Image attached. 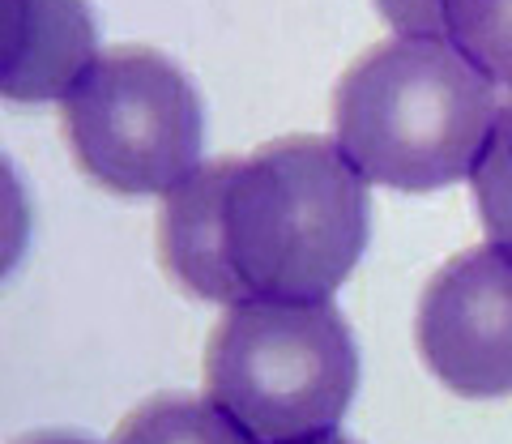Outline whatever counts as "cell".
Wrapping results in <instances>:
<instances>
[{"label":"cell","instance_id":"3","mask_svg":"<svg viewBox=\"0 0 512 444\" xmlns=\"http://www.w3.org/2000/svg\"><path fill=\"white\" fill-rule=\"evenodd\" d=\"M359 385V351L342 312L320 304H235L205 346V389L256 444L333 432Z\"/></svg>","mask_w":512,"mask_h":444},{"label":"cell","instance_id":"13","mask_svg":"<svg viewBox=\"0 0 512 444\" xmlns=\"http://www.w3.org/2000/svg\"><path fill=\"white\" fill-rule=\"evenodd\" d=\"M282 444H350V440L338 436V432H320V436H308V440H282Z\"/></svg>","mask_w":512,"mask_h":444},{"label":"cell","instance_id":"5","mask_svg":"<svg viewBox=\"0 0 512 444\" xmlns=\"http://www.w3.org/2000/svg\"><path fill=\"white\" fill-rule=\"evenodd\" d=\"M419 351L461 398L512 393V252L483 244L453 257L419 304Z\"/></svg>","mask_w":512,"mask_h":444},{"label":"cell","instance_id":"12","mask_svg":"<svg viewBox=\"0 0 512 444\" xmlns=\"http://www.w3.org/2000/svg\"><path fill=\"white\" fill-rule=\"evenodd\" d=\"M18 444H94V440H82V436H69V432H39V436H26Z\"/></svg>","mask_w":512,"mask_h":444},{"label":"cell","instance_id":"11","mask_svg":"<svg viewBox=\"0 0 512 444\" xmlns=\"http://www.w3.org/2000/svg\"><path fill=\"white\" fill-rule=\"evenodd\" d=\"M376 9H380V18L397 30V35L444 39L440 0H376Z\"/></svg>","mask_w":512,"mask_h":444},{"label":"cell","instance_id":"7","mask_svg":"<svg viewBox=\"0 0 512 444\" xmlns=\"http://www.w3.org/2000/svg\"><path fill=\"white\" fill-rule=\"evenodd\" d=\"M111 444H256L214 398H154L128 415Z\"/></svg>","mask_w":512,"mask_h":444},{"label":"cell","instance_id":"6","mask_svg":"<svg viewBox=\"0 0 512 444\" xmlns=\"http://www.w3.org/2000/svg\"><path fill=\"white\" fill-rule=\"evenodd\" d=\"M94 65L86 0H0V99L52 103Z\"/></svg>","mask_w":512,"mask_h":444},{"label":"cell","instance_id":"4","mask_svg":"<svg viewBox=\"0 0 512 444\" xmlns=\"http://www.w3.org/2000/svg\"><path fill=\"white\" fill-rule=\"evenodd\" d=\"M201 103L150 47H116L64 94V137L94 184L124 197L180 188L201 158Z\"/></svg>","mask_w":512,"mask_h":444},{"label":"cell","instance_id":"1","mask_svg":"<svg viewBox=\"0 0 512 444\" xmlns=\"http://www.w3.org/2000/svg\"><path fill=\"white\" fill-rule=\"evenodd\" d=\"M367 244V180L325 137H282L218 158L171 188L158 252L184 291L210 304H320Z\"/></svg>","mask_w":512,"mask_h":444},{"label":"cell","instance_id":"9","mask_svg":"<svg viewBox=\"0 0 512 444\" xmlns=\"http://www.w3.org/2000/svg\"><path fill=\"white\" fill-rule=\"evenodd\" d=\"M470 180L487 240L512 252V94L500 103V116L491 124V137L478 154Z\"/></svg>","mask_w":512,"mask_h":444},{"label":"cell","instance_id":"10","mask_svg":"<svg viewBox=\"0 0 512 444\" xmlns=\"http://www.w3.org/2000/svg\"><path fill=\"white\" fill-rule=\"evenodd\" d=\"M26 235H30V210H26L22 180L9 158L0 154V278H9V269L22 261Z\"/></svg>","mask_w":512,"mask_h":444},{"label":"cell","instance_id":"8","mask_svg":"<svg viewBox=\"0 0 512 444\" xmlns=\"http://www.w3.org/2000/svg\"><path fill=\"white\" fill-rule=\"evenodd\" d=\"M444 43L495 86H512V0H440Z\"/></svg>","mask_w":512,"mask_h":444},{"label":"cell","instance_id":"2","mask_svg":"<svg viewBox=\"0 0 512 444\" xmlns=\"http://www.w3.org/2000/svg\"><path fill=\"white\" fill-rule=\"evenodd\" d=\"M500 116L495 82L444 39H389L346 69L333 129L363 180L402 193L457 184Z\"/></svg>","mask_w":512,"mask_h":444}]
</instances>
